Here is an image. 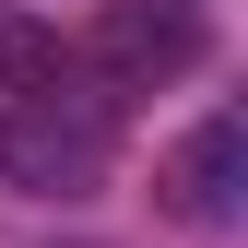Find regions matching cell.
<instances>
[{
  "label": "cell",
  "instance_id": "6da1fadb",
  "mask_svg": "<svg viewBox=\"0 0 248 248\" xmlns=\"http://www.w3.org/2000/svg\"><path fill=\"white\" fill-rule=\"evenodd\" d=\"M95 177H107V107H95V95L36 83V95L0 107V189H24V201H83Z\"/></svg>",
  "mask_w": 248,
  "mask_h": 248
},
{
  "label": "cell",
  "instance_id": "277c9868",
  "mask_svg": "<svg viewBox=\"0 0 248 248\" xmlns=\"http://www.w3.org/2000/svg\"><path fill=\"white\" fill-rule=\"evenodd\" d=\"M36 83H59V36L24 12H0V95H36Z\"/></svg>",
  "mask_w": 248,
  "mask_h": 248
},
{
  "label": "cell",
  "instance_id": "3957f363",
  "mask_svg": "<svg viewBox=\"0 0 248 248\" xmlns=\"http://www.w3.org/2000/svg\"><path fill=\"white\" fill-rule=\"evenodd\" d=\"M236 189H248V130L236 118H201L166 154V213L177 225H236Z\"/></svg>",
  "mask_w": 248,
  "mask_h": 248
},
{
  "label": "cell",
  "instance_id": "7a4b0ae2",
  "mask_svg": "<svg viewBox=\"0 0 248 248\" xmlns=\"http://www.w3.org/2000/svg\"><path fill=\"white\" fill-rule=\"evenodd\" d=\"M189 59H201V12H189V0H118V12L95 24L107 95H154V83H177Z\"/></svg>",
  "mask_w": 248,
  "mask_h": 248
}]
</instances>
